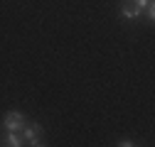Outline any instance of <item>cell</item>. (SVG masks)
I'll return each instance as SVG.
<instances>
[{
	"mask_svg": "<svg viewBox=\"0 0 155 147\" xmlns=\"http://www.w3.org/2000/svg\"><path fill=\"white\" fill-rule=\"evenodd\" d=\"M20 135H22V142H25V145H32V147L45 145V142H42V127H40V125H22Z\"/></svg>",
	"mask_w": 155,
	"mask_h": 147,
	"instance_id": "cell-1",
	"label": "cell"
},
{
	"mask_svg": "<svg viewBox=\"0 0 155 147\" xmlns=\"http://www.w3.org/2000/svg\"><path fill=\"white\" fill-rule=\"evenodd\" d=\"M22 125H25V115L20 113V110L5 113V118H3V127L5 130H22Z\"/></svg>",
	"mask_w": 155,
	"mask_h": 147,
	"instance_id": "cell-2",
	"label": "cell"
},
{
	"mask_svg": "<svg viewBox=\"0 0 155 147\" xmlns=\"http://www.w3.org/2000/svg\"><path fill=\"white\" fill-rule=\"evenodd\" d=\"M140 8L133 3V0H123V5H121V15L123 17H128V20H135V17H140Z\"/></svg>",
	"mask_w": 155,
	"mask_h": 147,
	"instance_id": "cell-3",
	"label": "cell"
},
{
	"mask_svg": "<svg viewBox=\"0 0 155 147\" xmlns=\"http://www.w3.org/2000/svg\"><path fill=\"white\" fill-rule=\"evenodd\" d=\"M3 145H8V147H20V145H25V142H22L20 130H8V135H5V140H3Z\"/></svg>",
	"mask_w": 155,
	"mask_h": 147,
	"instance_id": "cell-4",
	"label": "cell"
},
{
	"mask_svg": "<svg viewBox=\"0 0 155 147\" xmlns=\"http://www.w3.org/2000/svg\"><path fill=\"white\" fill-rule=\"evenodd\" d=\"M145 17H148L150 22L155 20V5H153V3H148V5H145Z\"/></svg>",
	"mask_w": 155,
	"mask_h": 147,
	"instance_id": "cell-5",
	"label": "cell"
},
{
	"mask_svg": "<svg viewBox=\"0 0 155 147\" xmlns=\"http://www.w3.org/2000/svg\"><path fill=\"white\" fill-rule=\"evenodd\" d=\"M133 3H135V5H138L140 10H145V5H148V3H153V0H133Z\"/></svg>",
	"mask_w": 155,
	"mask_h": 147,
	"instance_id": "cell-6",
	"label": "cell"
},
{
	"mask_svg": "<svg viewBox=\"0 0 155 147\" xmlns=\"http://www.w3.org/2000/svg\"><path fill=\"white\" fill-rule=\"evenodd\" d=\"M116 145H118V147H130L133 142H130V140H118V142H116Z\"/></svg>",
	"mask_w": 155,
	"mask_h": 147,
	"instance_id": "cell-7",
	"label": "cell"
}]
</instances>
